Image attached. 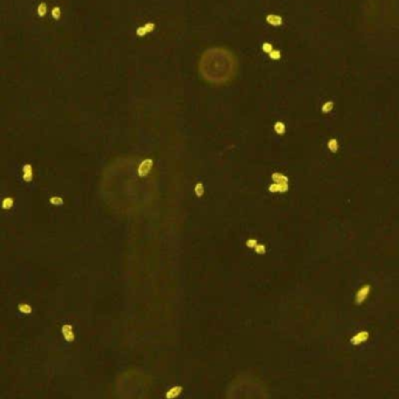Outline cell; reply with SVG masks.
I'll list each match as a JSON object with an SVG mask.
<instances>
[{
    "instance_id": "1",
    "label": "cell",
    "mask_w": 399,
    "mask_h": 399,
    "mask_svg": "<svg viewBox=\"0 0 399 399\" xmlns=\"http://www.w3.org/2000/svg\"><path fill=\"white\" fill-rule=\"evenodd\" d=\"M199 70L206 81L213 84H223L234 75L237 60L226 48H209L200 59Z\"/></svg>"
},
{
    "instance_id": "2",
    "label": "cell",
    "mask_w": 399,
    "mask_h": 399,
    "mask_svg": "<svg viewBox=\"0 0 399 399\" xmlns=\"http://www.w3.org/2000/svg\"><path fill=\"white\" fill-rule=\"evenodd\" d=\"M370 291H371V286H369V285L362 286V287L357 290V293H356L355 302H356L357 304H362L365 300H367V297L369 296Z\"/></svg>"
},
{
    "instance_id": "3",
    "label": "cell",
    "mask_w": 399,
    "mask_h": 399,
    "mask_svg": "<svg viewBox=\"0 0 399 399\" xmlns=\"http://www.w3.org/2000/svg\"><path fill=\"white\" fill-rule=\"evenodd\" d=\"M152 166H153V160L151 158H145L143 162H141V164L138 166V176L142 177V178L146 177L150 173Z\"/></svg>"
},
{
    "instance_id": "4",
    "label": "cell",
    "mask_w": 399,
    "mask_h": 399,
    "mask_svg": "<svg viewBox=\"0 0 399 399\" xmlns=\"http://www.w3.org/2000/svg\"><path fill=\"white\" fill-rule=\"evenodd\" d=\"M369 337H370V334L367 333V330H363V331L357 333L353 337H351L350 343H351L352 345H359V344L365 343L367 339H369Z\"/></svg>"
},
{
    "instance_id": "5",
    "label": "cell",
    "mask_w": 399,
    "mask_h": 399,
    "mask_svg": "<svg viewBox=\"0 0 399 399\" xmlns=\"http://www.w3.org/2000/svg\"><path fill=\"white\" fill-rule=\"evenodd\" d=\"M61 333H62L64 339L67 342L72 343V342L75 341V334L73 331V325L72 324H63L62 328H61Z\"/></svg>"
},
{
    "instance_id": "6",
    "label": "cell",
    "mask_w": 399,
    "mask_h": 399,
    "mask_svg": "<svg viewBox=\"0 0 399 399\" xmlns=\"http://www.w3.org/2000/svg\"><path fill=\"white\" fill-rule=\"evenodd\" d=\"M22 179L26 183H31L33 180V167L31 164H25L22 166Z\"/></svg>"
},
{
    "instance_id": "7",
    "label": "cell",
    "mask_w": 399,
    "mask_h": 399,
    "mask_svg": "<svg viewBox=\"0 0 399 399\" xmlns=\"http://www.w3.org/2000/svg\"><path fill=\"white\" fill-rule=\"evenodd\" d=\"M181 392H183V386L176 385V386L171 387V389L166 392L165 397H166L167 399H175V398H177V397H179V396L181 395Z\"/></svg>"
},
{
    "instance_id": "8",
    "label": "cell",
    "mask_w": 399,
    "mask_h": 399,
    "mask_svg": "<svg viewBox=\"0 0 399 399\" xmlns=\"http://www.w3.org/2000/svg\"><path fill=\"white\" fill-rule=\"evenodd\" d=\"M266 20H267L268 24H271V25H273V26H279V25H281V22H282V19H281L279 15H275V14H269V15H267Z\"/></svg>"
},
{
    "instance_id": "9",
    "label": "cell",
    "mask_w": 399,
    "mask_h": 399,
    "mask_svg": "<svg viewBox=\"0 0 399 399\" xmlns=\"http://www.w3.org/2000/svg\"><path fill=\"white\" fill-rule=\"evenodd\" d=\"M13 205H14V200H13V198H11V197H6V198L2 199V204H1V206H2L4 209H11V208L13 207Z\"/></svg>"
},
{
    "instance_id": "10",
    "label": "cell",
    "mask_w": 399,
    "mask_h": 399,
    "mask_svg": "<svg viewBox=\"0 0 399 399\" xmlns=\"http://www.w3.org/2000/svg\"><path fill=\"white\" fill-rule=\"evenodd\" d=\"M18 309H19L20 313L26 314V315L31 314V313L33 311V308L28 303H20L19 305H18Z\"/></svg>"
},
{
    "instance_id": "11",
    "label": "cell",
    "mask_w": 399,
    "mask_h": 399,
    "mask_svg": "<svg viewBox=\"0 0 399 399\" xmlns=\"http://www.w3.org/2000/svg\"><path fill=\"white\" fill-rule=\"evenodd\" d=\"M49 203L54 206H61L63 204V198L60 197V195H53V197H50Z\"/></svg>"
},
{
    "instance_id": "12",
    "label": "cell",
    "mask_w": 399,
    "mask_h": 399,
    "mask_svg": "<svg viewBox=\"0 0 399 399\" xmlns=\"http://www.w3.org/2000/svg\"><path fill=\"white\" fill-rule=\"evenodd\" d=\"M204 192H205V189H204V185L203 183H197L195 186H194V193L197 197H203L204 195Z\"/></svg>"
},
{
    "instance_id": "13",
    "label": "cell",
    "mask_w": 399,
    "mask_h": 399,
    "mask_svg": "<svg viewBox=\"0 0 399 399\" xmlns=\"http://www.w3.org/2000/svg\"><path fill=\"white\" fill-rule=\"evenodd\" d=\"M47 12V5L45 2H41L39 6H38V14L40 16H45Z\"/></svg>"
},
{
    "instance_id": "14",
    "label": "cell",
    "mask_w": 399,
    "mask_h": 399,
    "mask_svg": "<svg viewBox=\"0 0 399 399\" xmlns=\"http://www.w3.org/2000/svg\"><path fill=\"white\" fill-rule=\"evenodd\" d=\"M254 249H255V253L260 254V255H262V254L266 253V247H265V245H262V243H257Z\"/></svg>"
},
{
    "instance_id": "15",
    "label": "cell",
    "mask_w": 399,
    "mask_h": 399,
    "mask_svg": "<svg viewBox=\"0 0 399 399\" xmlns=\"http://www.w3.org/2000/svg\"><path fill=\"white\" fill-rule=\"evenodd\" d=\"M52 15H53L54 19L59 20L60 16H61V8H60V7H54V8L52 10Z\"/></svg>"
},
{
    "instance_id": "16",
    "label": "cell",
    "mask_w": 399,
    "mask_h": 399,
    "mask_svg": "<svg viewBox=\"0 0 399 399\" xmlns=\"http://www.w3.org/2000/svg\"><path fill=\"white\" fill-rule=\"evenodd\" d=\"M256 245H257V240L255 239H248L246 241V246L248 248H255Z\"/></svg>"
},
{
    "instance_id": "17",
    "label": "cell",
    "mask_w": 399,
    "mask_h": 399,
    "mask_svg": "<svg viewBox=\"0 0 399 399\" xmlns=\"http://www.w3.org/2000/svg\"><path fill=\"white\" fill-rule=\"evenodd\" d=\"M274 128H275V131H276L277 133H280V135L283 133V131H285V125H283L282 123H276Z\"/></svg>"
},
{
    "instance_id": "18",
    "label": "cell",
    "mask_w": 399,
    "mask_h": 399,
    "mask_svg": "<svg viewBox=\"0 0 399 399\" xmlns=\"http://www.w3.org/2000/svg\"><path fill=\"white\" fill-rule=\"evenodd\" d=\"M144 27H145V30L148 31V33L152 32V31L155 30V24H153V22H148V24L144 25Z\"/></svg>"
},
{
    "instance_id": "19",
    "label": "cell",
    "mask_w": 399,
    "mask_h": 399,
    "mask_svg": "<svg viewBox=\"0 0 399 399\" xmlns=\"http://www.w3.org/2000/svg\"><path fill=\"white\" fill-rule=\"evenodd\" d=\"M136 33H137V35H138V36H144V35L148 33V31L145 30V27L143 26V27H138V28H137V32H136Z\"/></svg>"
},
{
    "instance_id": "20",
    "label": "cell",
    "mask_w": 399,
    "mask_h": 399,
    "mask_svg": "<svg viewBox=\"0 0 399 399\" xmlns=\"http://www.w3.org/2000/svg\"><path fill=\"white\" fill-rule=\"evenodd\" d=\"M329 149H330L331 151H336V149H337V143H336L335 139H331V141L329 142Z\"/></svg>"
},
{
    "instance_id": "21",
    "label": "cell",
    "mask_w": 399,
    "mask_h": 399,
    "mask_svg": "<svg viewBox=\"0 0 399 399\" xmlns=\"http://www.w3.org/2000/svg\"><path fill=\"white\" fill-rule=\"evenodd\" d=\"M262 48H263V50L265 52H267V53H271V49H273V47H271V44H263V46H262Z\"/></svg>"
}]
</instances>
